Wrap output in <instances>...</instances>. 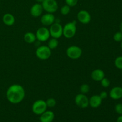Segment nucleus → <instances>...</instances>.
Segmentation results:
<instances>
[{"label":"nucleus","mask_w":122,"mask_h":122,"mask_svg":"<svg viewBox=\"0 0 122 122\" xmlns=\"http://www.w3.org/2000/svg\"><path fill=\"white\" fill-rule=\"evenodd\" d=\"M6 97L8 101L11 103L19 104L25 98V89L20 85H12L7 89Z\"/></svg>","instance_id":"1"},{"label":"nucleus","mask_w":122,"mask_h":122,"mask_svg":"<svg viewBox=\"0 0 122 122\" xmlns=\"http://www.w3.org/2000/svg\"><path fill=\"white\" fill-rule=\"evenodd\" d=\"M56 17L52 13H46L42 16L41 21L44 26H51L55 22Z\"/></svg>","instance_id":"11"},{"label":"nucleus","mask_w":122,"mask_h":122,"mask_svg":"<svg viewBox=\"0 0 122 122\" xmlns=\"http://www.w3.org/2000/svg\"></svg>","instance_id":"36"},{"label":"nucleus","mask_w":122,"mask_h":122,"mask_svg":"<svg viewBox=\"0 0 122 122\" xmlns=\"http://www.w3.org/2000/svg\"><path fill=\"white\" fill-rule=\"evenodd\" d=\"M36 56L39 59L45 60L48 59L51 55V50L46 45L40 46L36 50Z\"/></svg>","instance_id":"3"},{"label":"nucleus","mask_w":122,"mask_h":122,"mask_svg":"<svg viewBox=\"0 0 122 122\" xmlns=\"http://www.w3.org/2000/svg\"><path fill=\"white\" fill-rule=\"evenodd\" d=\"M65 2L67 5L70 6V7H73L77 5L78 0H65Z\"/></svg>","instance_id":"26"},{"label":"nucleus","mask_w":122,"mask_h":122,"mask_svg":"<svg viewBox=\"0 0 122 122\" xmlns=\"http://www.w3.org/2000/svg\"><path fill=\"white\" fill-rule=\"evenodd\" d=\"M114 65L117 69H122V56L117 57L114 60Z\"/></svg>","instance_id":"22"},{"label":"nucleus","mask_w":122,"mask_h":122,"mask_svg":"<svg viewBox=\"0 0 122 122\" xmlns=\"http://www.w3.org/2000/svg\"></svg>","instance_id":"34"},{"label":"nucleus","mask_w":122,"mask_h":122,"mask_svg":"<svg viewBox=\"0 0 122 122\" xmlns=\"http://www.w3.org/2000/svg\"><path fill=\"white\" fill-rule=\"evenodd\" d=\"M115 111L117 114L122 115V103H119L116 105Z\"/></svg>","instance_id":"27"},{"label":"nucleus","mask_w":122,"mask_h":122,"mask_svg":"<svg viewBox=\"0 0 122 122\" xmlns=\"http://www.w3.org/2000/svg\"><path fill=\"white\" fill-rule=\"evenodd\" d=\"M45 102H46V106L48 107H54L56 105V101L53 98H50L47 99Z\"/></svg>","instance_id":"23"},{"label":"nucleus","mask_w":122,"mask_h":122,"mask_svg":"<svg viewBox=\"0 0 122 122\" xmlns=\"http://www.w3.org/2000/svg\"><path fill=\"white\" fill-rule=\"evenodd\" d=\"M90 90V87L88 84H82L80 87V91L81 94H88Z\"/></svg>","instance_id":"20"},{"label":"nucleus","mask_w":122,"mask_h":122,"mask_svg":"<svg viewBox=\"0 0 122 122\" xmlns=\"http://www.w3.org/2000/svg\"><path fill=\"white\" fill-rule=\"evenodd\" d=\"M54 117L55 115L53 112L46 110L41 114L39 120L41 122H52L54 119Z\"/></svg>","instance_id":"15"},{"label":"nucleus","mask_w":122,"mask_h":122,"mask_svg":"<svg viewBox=\"0 0 122 122\" xmlns=\"http://www.w3.org/2000/svg\"><path fill=\"white\" fill-rule=\"evenodd\" d=\"M100 82H101V86L104 88H108L110 85V81L106 77H104Z\"/></svg>","instance_id":"25"},{"label":"nucleus","mask_w":122,"mask_h":122,"mask_svg":"<svg viewBox=\"0 0 122 122\" xmlns=\"http://www.w3.org/2000/svg\"><path fill=\"white\" fill-rule=\"evenodd\" d=\"M2 21L7 26H12L15 23V18L13 14L10 13H6L2 17Z\"/></svg>","instance_id":"17"},{"label":"nucleus","mask_w":122,"mask_h":122,"mask_svg":"<svg viewBox=\"0 0 122 122\" xmlns=\"http://www.w3.org/2000/svg\"><path fill=\"white\" fill-rule=\"evenodd\" d=\"M121 48H122V41H121Z\"/></svg>","instance_id":"32"},{"label":"nucleus","mask_w":122,"mask_h":122,"mask_svg":"<svg viewBox=\"0 0 122 122\" xmlns=\"http://www.w3.org/2000/svg\"></svg>","instance_id":"37"},{"label":"nucleus","mask_w":122,"mask_h":122,"mask_svg":"<svg viewBox=\"0 0 122 122\" xmlns=\"http://www.w3.org/2000/svg\"><path fill=\"white\" fill-rule=\"evenodd\" d=\"M109 95L113 100H120L122 98V88L120 86L114 87L110 91Z\"/></svg>","instance_id":"12"},{"label":"nucleus","mask_w":122,"mask_h":122,"mask_svg":"<svg viewBox=\"0 0 122 122\" xmlns=\"http://www.w3.org/2000/svg\"><path fill=\"white\" fill-rule=\"evenodd\" d=\"M0 6H1V2H0Z\"/></svg>","instance_id":"33"},{"label":"nucleus","mask_w":122,"mask_h":122,"mask_svg":"<svg viewBox=\"0 0 122 122\" xmlns=\"http://www.w3.org/2000/svg\"><path fill=\"white\" fill-rule=\"evenodd\" d=\"M58 39L56 38H52L49 40L48 42V46L50 48L51 50H54L56 49V48L58 46Z\"/></svg>","instance_id":"19"},{"label":"nucleus","mask_w":122,"mask_h":122,"mask_svg":"<svg viewBox=\"0 0 122 122\" xmlns=\"http://www.w3.org/2000/svg\"><path fill=\"white\" fill-rule=\"evenodd\" d=\"M35 35L36 39L39 42L46 41L51 36L48 29L44 27H39L37 30Z\"/></svg>","instance_id":"8"},{"label":"nucleus","mask_w":122,"mask_h":122,"mask_svg":"<svg viewBox=\"0 0 122 122\" xmlns=\"http://www.w3.org/2000/svg\"><path fill=\"white\" fill-rule=\"evenodd\" d=\"M43 9L48 13H54L57 11L58 5L56 0H44L42 2Z\"/></svg>","instance_id":"5"},{"label":"nucleus","mask_w":122,"mask_h":122,"mask_svg":"<svg viewBox=\"0 0 122 122\" xmlns=\"http://www.w3.org/2000/svg\"><path fill=\"white\" fill-rule=\"evenodd\" d=\"M46 102L42 100H38L32 105V112L37 115H41L47 109Z\"/></svg>","instance_id":"4"},{"label":"nucleus","mask_w":122,"mask_h":122,"mask_svg":"<svg viewBox=\"0 0 122 122\" xmlns=\"http://www.w3.org/2000/svg\"><path fill=\"white\" fill-rule=\"evenodd\" d=\"M49 31L52 38L58 39L63 35V26L59 23L54 22L50 26Z\"/></svg>","instance_id":"7"},{"label":"nucleus","mask_w":122,"mask_h":122,"mask_svg":"<svg viewBox=\"0 0 122 122\" xmlns=\"http://www.w3.org/2000/svg\"><path fill=\"white\" fill-rule=\"evenodd\" d=\"M24 40L28 44H32L34 43L36 40V35L33 33L30 32H27L24 35Z\"/></svg>","instance_id":"18"},{"label":"nucleus","mask_w":122,"mask_h":122,"mask_svg":"<svg viewBox=\"0 0 122 122\" xmlns=\"http://www.w3.org/2000/svg\"></svg>","instance_id":"35"},{"label":"nucleus","mask_w":122,"mask_h":122,"mask_svg":"<svg viewBox=\"0 0 122 122\" xmlns=\"http://www.w3.org/2000/svg\"><path fill=\"white\" fill-rule=\"evenodd\" d=\"M76 104L81 108H86L89 106V98L85 94H79L75 97Z\"/></svg>","instance_id":"9"},{"label":"nucleus","mask_w":122,"mask_h":122,"mask_svg":"<svg viewBox=\"0 0 122 122\" xmlns=\"http://www.w3.org/2000/svg\"><path fill=\"white\" fill-rule=\"evenodd\" d=\"M102 100L99 95H92L89 99V105L94 108H98L101 106Z\"/></svg>","instance_id":"14"},{"label":"nucleus","mask_w":122,"mask_h":122,"mask_svg":"<svg viewBox=\"0 0 122 122\" xmlns=\"http://www.w3.org/2000/svg\"><path fill=\"white\" fill-rule=\"evenodd\" d=\"M77 18L79 21L82 24L87 25L89 23L91 20V16L88 11L86 10H81L77 13Z\"/></svg>","instance_id":"10"},{"label":"nucleus","mask_w":122,"mask_h":122,"mask_svg":"<svg viewBox=\"0 0 122 122\" xmlns=\"http://www.w3.org/2000/svg\"><path fill=\"white\" fill-rule=\"evenodd\" d=\"M66 54L68 57L73 60L79 58L82 54V50L80 47L75 45L70 46L67 49Z\"/></svg>","instance_id":"6"},{"label":"nucleus","mask_w":122,"mask_h":122,"mask_svg":"<svg viewBox=\"0 0 122 122\" xmlns=\"http://www.w3.org/2000/svg\"><path fill=\"white\" fill-rule=\"evenodd\" d=\"M99 95H100V97H101V98L102 99V100H104V99H106V98L107 97L108 94H107V92H106V91H102L100 93V94Z\"/></svg>","instance_id":"28"},{"label":"nucleus","mask_w":122,"mask_h":122,"mask_svg":"<svg viewBox=\"0 0 122 122\" xmlns=\"http://www.w3.org/2000/svg\"><path fill=\"white\" fill-rule=\"evenodd\" d=\"M35 1H37V2H38V3L42 4V2L44 0H35Z\"/></svg>","instance_id":"31"},{"label":"nucleus","mask_w":122,"mask_h":122,"mask_svg":"<svg viewBox=\"0 0 122 122\" xmlns=\"http://www.w3.org/2000/svg\"><path fill=\"white\" fill-rule=\"evenodd\" d=\"M60 12L61 13V14L64 15H66L67 14H69V13L70 12V7L68 5H64L63 7L61 8Z\"/></svg>","instance_id":"21"},{"label":"nucleus","mask_w":122,"mask_h":122,"mask_svg":"<svg viewBox=\"0 0 122 122\" xmlns=\"http://www.w3.org/2000/svg\"><path fill=\"white\" fill-rule=\"evenodd\" d=\"M104 77H105V73L101 69H95L93 70L91 73V78L94 81L100 82Z\"/></svg>","instance_id":"16"},{"label":"nucleus","mask_w":122,"mask_h":122,"mask_svg":"<svg viewBox=\"0 0 122 122\" xmlns=\"http://www.w3.org/2000/svg\"><path fill=\"white\" fill-rule=\"evenodd\" d=\"M43 10H44V9H43L41 4L36 3L32 5L30 12V14L32 16L34 17H38L41 15Z\"/></svg>","instance_id":"13"},{"label":"nucleus","mask_w":122,"mask_h":122,"mask_svg":"<svg viewBox=\"0 0 122 122\" xmlns=\"http://www.w3.org/2000/svg\"><path fill=\"white\" fill-rule=\"evenodd\" d=\"M76 33V21L69 22L63 27V35L67 39H70L75 36Z\"/></svg>","instance_id":"2"},{"label":"nucleus","mask_w":122,"mask_h":122,"mask_svg":"<svg viewBox=\"0 0 122 122\" xmlns=\"http://www.w3.org/2000/svg\"><path fill=\"white\" fill-rule=\"evenodd\" d=\"M117 122H122V114L117 118Z\"/></svg>","instance_id":"29"},{"label":"nucleus","mask_w":122,"mask_h":122,"mask_svg":"<svg viewBox=\"0 0 122 122\" xmlns=\"http://www.w3.org/2000/svg\"><path fill=\"white\" fill-rule=\"evenodd\" d=\"M120 32L122 33V21L120 24Z\"/></svg>","instance_id":"30"},{"label":"nucleus","mask_w":122,"mask_h":122,"mask_svg":"<svg viewBox=\"0 0 122 122\" xmlns=\"http://www.w3.org/2000/svg\"><path fill=\"white\" fill-rule=\"evenodd\" d=\"M113 39L116 42H121L122 41V33L121 32H117L113 36Z\"/></svg>","instance_id":"24"}]
</instances>
